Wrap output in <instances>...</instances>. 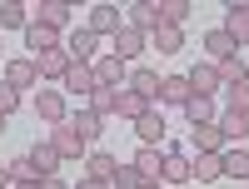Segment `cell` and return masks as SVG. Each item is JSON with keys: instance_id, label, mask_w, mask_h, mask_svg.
Wrapping results in <instances>:
<instances>
[{"instance_id": "1", "label": "cell", "mask_w": 249, "mask_h": 189, "mask_svg": "<svg viewBox=\"0 0 249 189\" xmlns=\"http://www.w3.org/2000/svg\"><path fill=\"white\" fill-rule=\"evenodd\" d=\"M144 45H150V35H144V30H135V25H120V30L110 35V55H120L124 65H130V60H135Z\"/></svg>"}, {"instance_id": "2", "label": "cell", "mask_w": 249, "mask_h": 189, "mask_svg": "<svg viewBox=\"0 0 249 189\" xmlns=\"http://www.w3.org/2000/svg\"><path fill=\"white\" fill-rule=\"evenodd\" d=\"M35 115L40 120H45V124H65L70 120V110H65V95H60V90H35Z\"/></svg>"}, {"instance_id": "3", "label": "cell", "mask_w": 249, "mask_h": 189, "mask_svg": "<svg viewBox=\"0 0 249 189\" xmlns=\"http://www.w3.org/2000/svg\"><path fill=\"white\" fill-rule=\"evenodd\" d=\"M50 144L60 150V159H85V155H90V144H85V139H80V135L70 130V120L50 130Z\"/></svg>"}, {"instance_id": "4", "label": "cell", "mask_w": 249, "mask_h": 189, "mask_svg": "<svg viewBox=\"0 0 249 189\" xmlns=\"http://www.w3.org/2000/svg\"><path fill=\"white\" fill-rule=\"evenodd\" d=\"M124 80H130V65H124L120 55H100V60H95V85L124 90Z\"/></svg>"}, {"instance_id": "5", "label": "cell", "mask_w": 249, "mask_h": 189, "mask_svg": "<svg viewBox=\"0 0 249 189\" xmlns=\"http://www.w3.org/2000/svg\"><path fill=\"white\" fill-rule=\"evenodd\" d=\"M0 75H5V85H10V90H20V95H25V90H40L35 60H5V70H0Z\"/></svg>"}, {"instance_id": "6", "label": "cell", "mask_w": 249, "mask_h": 189, "mask_svg": "<svg viewBox=\"0 0 249 189\" xmlns=\"http://www.w3.org/2000/svg\"><path fill=\"white\" fill-rule=\"evenodd\" d=\"M130 170L140 174V184H160V170H164V155L155 144H140V155L130 159Z\"/></svg>"}, {"instance_id": "7", "label": "cell", "mask_w": 249, "mask_h": 189, "mask_svg": "<svg viewBox=\"0 0 249 189\" xmlns=\"http://www.w3.org/2000/svg\"><path fill=\"white\" fill-rule=\"evenodd\" d=\"M124 25H135V30H144V35H155V30L164 25V20H160V0H135Z\"/></svg>"}, {"instance_id": "8", "label": "cell", "mask_w": 249, "mask_h": 189, "mask_svg": "<svg viewBox=\"0 0 249 189\" xmlns=\"http://www.w3.org/2000/svg\"><path fill=\"white\" fill-rule=\"evenodd\" d=\"M195 155H224V150H230V139H224V130H219V124H195Z\"/></svg>"}, {"instance_id": "9", "label": "cell", "mask_w": 249, "mask_h": 189, "mask_svg": "<svg viewBox=\"0 0 249 189\" xmlns=\"http://www.w3.org/2000/svg\"><path fill=\"white\" fill-rule=\"evenodd\" d=\"M65 70H70L65 45H55V50H45V55H35V75H40V80H65Z\"/></svg>"}, {"instance_id": "10", "label": "cell", "mask_w": 249, "mask_h": 189, "mask_svg": "<svg viewBox=\"0 0 249 189\" xmlns=\"http://www.w3.org/2000/svg\"><path fill=\"white\" fill-rule=\"evenodd\" d=\"M30 164H35L40 179H50V174H60V164H65V159H60V150H55L50 139H40L35 150H30Z\"/></svg>"}, {"instance_id": "11", "label": "cell", "mask_w": 249, "mask_h": 189, "mask_svg": "<svg viewBox=\"0 0 249 189\" xmlns=\"http://www.w3.org/2000/svg\"><path fill=\"white\" fill-rule=\"evenodd\" d=\"M70 130H75L80 139H85V144H95L100 135H105V120H100V115L90 110V104H85V110H75V115H70Z\"/></svg>"}, {"instance_id": "12", "label": "cell", "mask_w": 249, "mask_h": 189, "mask_svg": "<svg viewBox=\"0 0 249 189\" xmlns=\"http://www.w3.org/2000/svg\"><path fill=\"white\" fill-rule=\"evenodd\" d=\"M184 80H190V95H204V100H214V90H219V70L210 65V60H204V65H195Z\"/></svg>"}, {"instance_id": "13", "label": "cell", "mask_w": 249, "mask_h": 189, "mask_svg": "<svg viewBox=\"0 0 249 189\" xmlns=\"http://www.w3.org/2000/svg\"><path fill=\"white\" fill-rule=\"evenodd\" d=\"M135 135H140V144H155V150H160V139H164V115H160V104L135 120Z\"/></svg>"}, {"instance_id": "14", "label": "cell", "mask_w": 249, "mask_h": 189, "mask_svg": "<svg viewBox=\"0 0 249 189\" xmlns=\"http://www.w3.org/2000/svg\"><path fill=\"white\" fill-rule=\"evenodd\" d=\"M95 40H100V35H90L85 25H80V30L65 40V55H70V60H80V65H95Z\"/></svg>"}, {"instance_id": "15", "label": "cell", "mask_w": 249, "mask_h": 189, "mask_svg": "<svg viewBox=\"0 0 249 189\" xmlns=\"http://www.w3.org/2000/svg\"><path fill=\"white\" fill-rule=\"evenodd\" d=\"M184 100H190V80L184 75H160V100L155 104H179L184 110Z\"/></svg>"}, {"instance_id": "16", "label": "cell", "mask_w": 249, "mask_h": 189, "mask_svg": "<svg viewBox=\"0 0 249 189\" xmlns=\"http://www.w3.org/2000/svg\"><path fill=\"white\" fill-rule=\"evenodd\" d=\"M60 85L90 100V90H95V65H80V60H70V70H65V80H60Z\"/></svg>"}, {"instance_id": "17", "label": "cell", "mask_w": 249, "mask_h": 189, "mask_svg": "<svg viewBox=\"0 0 249 189\" xmlns=\"http://www.w3.org/2000/svg\"><path fill=\"white\" fill-rule=\"evenodd\" d=\"M25 45H30V60H35V55H45V50H55V45H60V30L35 25V20H30V25H25Z\"/></svg>"}, {"instance_id": "18", "label": "cell", "mask_w": 249, "mask_h": 189, "mask_svg": "<svg viewBox=\"0 0 249 189\" xmlns=\"http://www.w3.org/2000/svg\"><path fill=\"white\" fill-rule=\"evenodd\" d=\"M204 55H210V65H219V60H230V55H239V45H234V40L224 35L219 25H214L210 35H204Z\"/></svg>"}, {"instance_id": "19", "label": "cell", "mask_w": 249, "mask_h": 189, "mask_svg": "<svg viewBox=\"0 0 249 189\" xmlns=\"http://www.w3.org/2000/svg\"><path fill=\"white\" fill-rule=\"evenodd\" d=\"M184 179H190V159H184V150H164L160 184H184Z\"/></svg>"}, {"instance_id": "20", "label": "cell", "mask_w": 249, "mask_h": 189, "mask_svg": "<svg viewBox=\"0 0 249 189\" xmlns=\"http://www.w3.org/2000/svg\"><path fill=\"white\" fill-rule=\"evenodd\" d=\"M124 90H135L140 100H150V104H155V100H160V75H155V70H130Z\"/></svg>"}, {"instance_id": "21", "label": "cell", "mask_w": 249, "mask_h": 189, "mask_svg": "<svg viewBox=\"0 0 249 189\" xmlns=\"http://www.w3.org/2000/svg\"><path fill=\"white\" fill-rule=\"evenodd\" d=\"M25 25H30L25 0H0V30H20V35H25Z\"/></svg>"}, {"instance_id": "22", "label": "cell", "mask_w": 249, "mask_h": 189, "mask_svg": "<svg viewBox=\"0 0 249 189\" xmlns=\"http://www.w3.org/2000/svg\"><path fill=\"white\" fill-rule=\"evenodd\" d=\"M120 25H124V20H120V10H115V5H95L85 30H90V35H115Z\"/></svg>"}, {"instance_id": "23", "label": "cell", "mask_w": 249, "mask_h": 189, "mask_svg": "<svg viewBox=\"0 0 249 189\" xmlns=\"http://www.w3.org/2000/svg\"><path fill=\"white\" fill-rule=\"evenodd\" d=\"M80 164H85V179H105V184H110V174H115V164H120V159L105 155V150H90Z\"/></svg>"}, {"instance_id": "24", "label": "cell", "mask_w": 249, "mask_h": 189, "mask_svg": "<svg viewBox=\"0 0 249 189\" xmlns=\"http://www.w3.org/2000/svg\"><path fill=\"white\" fill-rule=\"evenodd\" d=\"M214 124L224 130V139H234V144H244V139H249V115H244V110H224Z\"/></svg>"}, {"instance_id": "25", "label": "cell", "mask_w": 249, "mask_h": 189, "mask_svg": "<svg viewBox=\"0 0 249 189\" xmlns=\"http://www.w3.org/2000/svg\"><path fill=\"white\" fill-rule=\"evenodd\" d=\"M219 90H230V85H249V65H244V60L239 55H230V60H219Z\"/></svg>"}, {"instance_id": "26", "label": "cell", "mask_w": 249, "mask_h": 189, "mask_svg": "<svg viewBox=\"0 0 249 189\" xmlns=\"http://www.w3.org/2000/svg\"><path fill=\"white\" fill-rule=\"evenodd\" d=\"M184 120H190V124H214V120H219V110H214V100L190 95V100H184Z\"/></svg>"}, {"instance_id": "27", "label": "cell", "mask_w": 249, "mask_h": 189, "mask_svg": "<svg viewBox=\"0 0 249 189\" xmlns=\"http://www.w3.org/2000/svg\"><path fill=\"white\" fill-rule=\"evenodd\" d=\"M219 174H224L219 155H195V159H190V179H199V184H214Z\"/></svg>"}, {"instance_id": "28", "label": "cell", "mask_w": 249, "mask_h": 189, "mask_svg": "<svg viewBox=\"0 0 249 189\" xmlns=\"http://www.w3.org/2000/svg\"><path fill=\"white\" fill-rule=\"evenodd\" d=\"M70 20V0H40V15H35V25H50V30H60Z\"/></svg>"}, {"instance_id": "29", "label": "cell", "mask_w": 249, "mask_h": 189, "mask_svg": "<svg viewBox=\"0 0 249 189\" xmlns=\"http://www.w3.org/2000/svg\"><path fill=\"white\" fill-rule=\"evenodd\" d=\"M219 164H224V174H230V179H249V150H244V144L224 150V155H219Z\"/></svg>"}, {"instance_id": "30", "label": "cell", "mask_w": 249, "mask_h": 189, "mask_svg": "<svg viewBox=\"0 0 249 189\" xmlns=\"http://www.w3.org/2000/svg\"><path fill=\"white\" fill-rule=\"evenodd\" d=\"M144 110H155V104H150V100H140L135 90H120V104H115V115H120V120H130V124H135Z\"/></svg>"}, {"instance_id": "31", "label": "cell", "mask_w": 249, "mask_h": 189, "mask_svg": "<svg viewBox=\"0 0 249 189\" xmlns=\"http://www.w3.org/2000/svg\"><path fill=\"white\" fill-rule=\"evenodd\" d=\"M150 45H155L160 55H175V50L184 45V30H179V25H160V30L150 35Z\"/></svg>"}, {"instance_id": "32", "label": "cell", "mask_w": 249, "mask_h": 189, "mask_svg": "<svg viewBox=\"0 0 249 189\" xmlns=\"http://www.w3.org/2000/svg\"><path fill=\"white\" fill-rule=\"evenodd\" d=\"M115 104H120V90H110V85H95L90 90V110L105 120V115H115Z\"/></svg>"}, {"instance_id": "33", "label": "cell", "mask_w": 249, "mask_h": 189, "mask_svg": "<svg viewBox=\"0 0 249 189\" xmlns=\"http://www.w3.org/2000/svg\"><path fill=\"white\" fill-rule=\"evenodd\" d=\"M160 20L184 30V20H190V0H160Z\"/></svg>"}, {"instance_id": "34", "label": "cell", "mask_w": 249, "mask_h": 189, "mask_svg": "<svg viewBox=\"0 0 249 189\" xmlns=\"http://www.w3.org/2000/svg\"><path fill=\"white\" fill-rule=\"evenodd\" d=\"M5 170H10V184H40V174H35V164H30V155H20V159H10Z\"/></svg>"}, {"instance_id": "35", "label": "cell", "mask_w": 249, "mask_h": 189, "mask_svg": "<svg viewBox=\"0 0 249 189\" xmlns=\"http://www.w3.org/2000/svg\"><path fill=\"white\" fill-rule=\"evenodd\" d=\"M110 189H140V174L130 170V164H115V174H110Z\"/></svg>"}, {"instance_id": "36", "label": "cell", "mask_w": 249, "mask_h": 189, "mask_svg": "<svg viewBox=\"0 0 249 189\" xmlns=\"http://www.w3.org/2000/svg\"><path fill=\"white\" fill-rule=\"evenodd\" d=\"M15 110H20V90H10V85H0V115L10 120Z\"/></svg>"}, {"instance_id": "37", "label": "cell", "mask_w": 249, "mask_h": 189, "mask_svg": "<svg viewBox=\"0 0 249 189\" xmlns=\"http://www.w3.org/2000/svg\"><path fill=\"white\" fill-rule=\"evenodd\" d=\"M224 95H230V110H244L249 115V85H230Z\"/></svg>"}, {"instance_id": "38", "label": "cell", "mask_w": 249, "mask_h": 189, "mask_svg": "<svg viewBox=\"0 0 249 189\" xmlns=\"http://www.w3.org/2000/svg\"><path fill=\"white\" fill-rule=\"evenodd\" d=\"M70 189H110L105 179H85V174H80V184H70Z\"/></svg>"}, {"instance_id": "39", "label": "cell", "mask_w": 249, "mask_h": 189, "mask_svg": "<svg viewBox=\"0 0 249 189\" xmlns=\"http://www.w3.org/2000/svg\"><path fill=\"white\" fill-rule=\"evenodd\" d=\"M40 189H70V184L60 179V174H50V179H40Z\"/></svg>"}, {"instance_id": "40", "label": "cell", "mask_w": 249, "mask_h": 189, "mask_svg": "<svg viewBox=\"0 0 249 189\" xmlns=\"http://www.w3.org/2000/svg\"><path fill=\"white\" fill-rule=\"evenodd\" d=\"M0 189H10V170H5V164H0Z\"/></svg>"}, {"instance_id": "41", "label": "cell", "mask_w": 249, "mask_h": 189, "mask_svg": "<svg viewBox=\"0 0 249 189\" xmlns=\"http://www.w3.org/2000/svg\"><path fill=\"white\" fill-rule=\"evenodd\" d=\"M10 189H40V184H10Z\"/></svg>"}, {"instance_id": "42", "label": "cell", "mask_w": 249, "mask_h": 189, "mask_svg": "<svg viewBox=\"0 0 249 189\" xmlns=\"http://www.w3.org/2000/svg\"><path fill=\"white\" fill-rule=\"evenodd\" d=\"M140 189H164V184H140Z\"/></svg>"}, {"instance_id": "43", "label": "cell", "mask_w": 249, "mask_h": 189, "mask_svg": "<svg viewBox=\"0 0 249 189\" xmlns=\"http://www.w3.org/2000/svg\"><path fill=\"white\" fill-rule=\"evenodd\" d=\"M0 130H5V115H0Z\"/></svg>"}]
</instances>
